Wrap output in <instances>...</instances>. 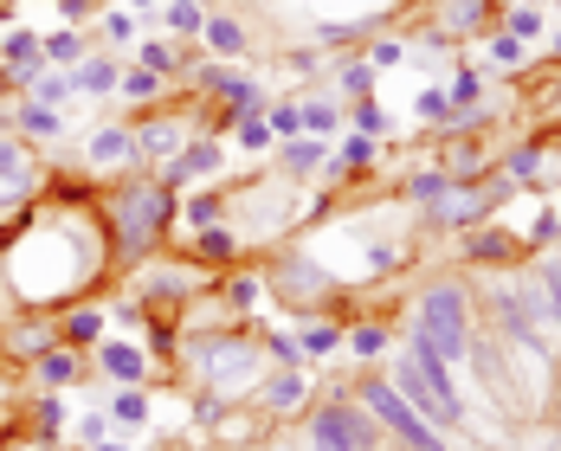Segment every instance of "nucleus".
<instances>
[{
	"mask_svg": "<svg viewBox=\"0 0 561 451\" xmlns=\"http://www.w3.org/2000/svg\"><path fill=\"white\" fill-rule=\"evenodd\" d=\"M84 53H91V39H84L78 26H58V33H46V65H58V71H71Z\"/></svg>",
	"mask_w": 561,
	"mask_h": 451,
	"instance_id": "4c0bfd02",
	"label": "nucleus"
},
{
	"mask_svg": "<svg viewBox=\"0 0 561 451\" xmlns=\"http://www.w3.org/2000/svg\"><path fill=\"white\" fill-rule=\"evenodd\" d=\"M26 97H39V104L65 111V104H78V78H71V71H58V65H46V71L33 78V91H26Z\"/></svg>",
	"mask_w": 561,
	"mask_h": 451,
	"instance_id": "c9c22d12",
	"label": "nucleus"
},
{
	"mask_svg": "<svg viewBox=\"0 0 561 451\" xmlns=\"http://www.w3.org/2000/svg\"><path fill=\"white\" fill-rule=\"evenodd\" d=\"M104 413H111L123 432H142V426L156 419V406H149V388H111V394H104Z\"/></svg>",
	"mask_w": 561,
	"mask_h": 451,
	"instance_id": "cd10ccee",
	"label": "nucleus"
},
{
	"mask_svg": "<svg viewBox=\"0 0 561 451\" xmlns=\"http://www.w3.org/2000/svg\"><path fill=\"white\" fill-rule=\"evenodd\" d=\"M104 39H111V46H136V39H142V13H129V7H104Z\"/></svg>",
	"mask_w": 561,
	"mask_h": 451,
	"instance_id": "37998d69",
	"label": "nucleus"
},
{
	"mask_svg": "<svg viewBox=\"0 0 561 451\" xmlns=\"http://www.w3.org/2000/svg\"><path fill=\"white\" fill-rule=\"evenodd\" d=\"M446 187H451V174L439 169V162H433V169H420V174H413V181H407V200H413V207L426 213L433 200H446Z\"/></svg>",
	"mask_w": 561,
	"mask_h": 451,
	"instance_id": "a19ab883",
	"label": "nucleus"
},
{
	"mask_svg": "<svg viewBox=\"0 0 561 451\" xmlns=\"http://www.w3.org/2000/svg\"><path fill=\"white\" fill-rule=\"evenodd\" d=\"M484 53H491V65H497V71H529V65H536V58H529V46H523L516 33H504V26L484 39Z\"/></svg>",
	"mask_w": 561,
	"mask_h": 451,
	"instance_id": "58836bf2",
	"label": "nucleus"
},
{
	"mask_svg": "<svg viewBox=\"0 0 561 451\" xmlns=\"http://www.w3.org/2000/svg\"><path fill=\"white\" fill-rule=\"evenodd\" d=\"M265 451H304V446H265Z\"/></svg>",
	"mask_w": 561,
	"mask_h": 451,
	"instance_id": "5fc2aeb1",
	"label": "nucleus"
},
{
	"mask_svg": "<svg viewBox=\"0 0 561 451\" xmlns=\"http://www.w3.org/2000/svg\"><path fill=\"white\" fill-rule=\"evenodd\" d=\"M348 129V104H342L336 91H304V136H342Z\"/></svg>",
	"mask_w": 561,
	"mask_h": 451,
	"instance_id": "393cba45",
	"label": "nucleus"
},
{
	"mask_svg": "<svg viewBox=\"0 0 561 451\" xmlns=\"http://www.w3.org/2000/svg\"><path fill=\"white\" fill-rule=\"evenodd\" d=\"M259 271H265V290H272L278 303H290L297 316H310V310H323V303L336 297V271H330L310 245H284V252H272Z\"/></svg>",
	"mask_w": 561,
	"mask_h": 451,
	"instance_id": "39448f33",
	"label": "nucleus"
},
{
	"mask_svg": "<svg viewBox=\"0 0 561 451\" xmlns=\"http://www.w3.org/2000/svg\"><path fill=\"white\" fill-rule=\"evenodd\" d=\"M497 181H504V187H542V181H549V149H542V136L510 142L504 162H497Z\"/></svg>",
	"mask_w": 561,
	"mask_h": 451,
	"instance_id": "6ab92c4d",
	"label": "nucleus"
},
{
	"mask_svg": "<svg viewBox=\"0 0 561 451\" xmlns=\"http://www.w3.org/2000/svg\"><path fill=\"white\" fill-rule=\"evenodd\" d=\"M136 65H142V71H162L174 84V78L187 71V53H181L174 39H136Z\"/></svg>",
	"mask_w": 561,
	"mask_h": 451,
	"instance_id": "7c9ffc66",
	"label": "nucleus"
},
{
	"mask_svg": "<svg viewBox=\"0 0 561 451\" xmlns=\"http://www.w3.org/2000/svg\"><path fill=\"white\" fill-rule=\"evenodd\" d=\"M201 136V104H181L169 116H136V149H142V169H169L174 155Z\"/></svg>",
	"mask_w": 561,
	"mask_h": 451,
	"instance_id": "6e6552de",
	"label": "nucleus"
},
{
	"mask_svg": "<svg viewBox=\"0 0 561 451\" xmlns=\"http://www.w3.org/2000/svg\"><path fill=\"white\" fill-rule=\"evenodd\" d=\"M116 97H123V104H136V111H142V104H162V97H169V78H162V71H142V65H123Z\"/></svg>",
	"mask_w": 561,
	"mask_h": 451,
	"instance_id": "c85d7f7f",
	"label": "nucleus"
},
{
	"mask_svg": "<svg viewBox=\"0 0 561 451\" xmlns=\"http://www.w3.org/2000/svg\"><path fill=\"white\" fill-rule=\"evenodd\" d=\"M13 136L20 142H65L71 136V116L53 111V104H39V97H20L13 104Z\"/></svg>",
	"mask_w": 561,
	"mask_h": 451,
	"instance_id": "a211bd4d",
	"label": "nucleus"
},
{
	"mask_svg": "<svg viewBox=\"0 0 561 451\" xmlns=\"http://www.w3.org/2000/svg\"><path fill=\"white\" fill-rule=\"evenodd\" d=\"M259 297H272V290H265V271H232V278H226V303H232V316H245Z\"/></svg>",
	"mask_w": 561,
	"mask_h": 451,
	"instance_id": "79ce46f5",
	"label": "nucleus"
},
{
	"mask_svg": "<svg viewBox=\"0 0 561 451\" xmlns=\"http://www.w3.org/2000/svg\"><path fill=\"white\" fill-rule=\"evenodd\" d=\"M265 123H272V136H278V142L304 136V97H278V104L265 111Z\"/></svg>",
	"mask_w": 561,
	"mask_h": 451,
	"instance_id": "c03bdc74",
	"label": "nucleus"
},
{
	"mask_svg": "<svg viewBox=\"0 0 561 451\" xmlns=\"http://www.w3.org/2000/svg\"><path fill=\"white\" fill-rule=\"evenodd\" d=\"M458 258H465V265H510V271H516V258H523V239H516V232L497 220V213H491L484 226H471V232L458 239Z\"/></svg>",
	"mask_w": 561,
	"mask_h": 451,
	"instance_id": "4468645a",
	"label": "nucleus"
},
{
	"mask_svg": "<svg viewBox=\"0 0 561 451\" xmlns=\"http://www.w3.org/2000/svg\"><path fill=\"white\" fill-rule=\"evenodd\" d=\"M91 368H98L111 388H149L156 355H149V348H136L129 336H104L98 348H91Z\"/></svg>",
	"mask_w": 561,
	"mask_h": 451,
	"instance_id": "f8f14e48",
	"label": "nucleus"
},
{
	"mask_svg": "<svg viewBox=\"0 0 561 451\" xmlns=\"http://www.w3.org/2000/svg\"><path fill=\"white\" fill-rule=\"evenodd\" d=\"M413 336L426 342L446 368H471V342H478V316H471V284L439 278L413 297Z\"/></svg>",
	"mask_w": 561,
	"mask_h": 451,
	"instance_id": "7ed1b4c3",
	"label": "nucleus"
},
{
	"mask_svg": "<svg viewBox=\"0 0 561 451\" xmlns=\"http://www.w3.org/2000/svg\"><path fill=\"white\" fill-rule=\"evenodd\" d=\"M239 252H245V239L232 232V220L207 226V232H194V265H214V271H220V265H232Z\"/></svg>",
	"mask_w": 561,
	"mask_h": 451,
	"instance_id": "a878e982",
	"label": "nucleus"
},
{
	"mask_svg": "<svg viewBox=\"0 0 561 451\" xmlns=\"http://www.w3.org/2000/svg\"><path fill=\"white\" fill-rule=\"evenodd\" d=\"M278 162L290 181H310V174H323L330 149H323V136H290V142H278Z\"/></svg>",
	"mask_w": 561,
	"mask_h": 451,
	"instance_id": "bb28decb",
	"label": "nucleus"
},
{
	"mask_svg": "<svg viewBox=\"0 0 561 451\" xmlns=\"http://www.w3.org/2000/svg\"><path fill=\"white\" fill-rule=\"evenodd\" d=\"M375 451H400V446H388V439H381V446H375Z\"/></svg>",
	"mask_w": 561,
	"mask_h": 451,
	"instance_id": "6e6d98bb",
	"label": "nucleus"
},
{
	"mask_svg": "<svg viewBox=\"0 0 561 451\" xmlns=\"http://www.w3.org/2000/svg\"><path fill=\"white\" fill-rule=\"evenodd\" d=\"M111 432H116V419L104 413V406H91V413H78V419H71V439H78L84 451L98 446V439H111Z\"/></svg>",
	"mask_w": 561,
	"mask_h": 451,
	"instance_id": "a18cd8bd",
	"label": "nucleus"
},
{
	"mask_svg": "<svg viewBox=\"0 0 561 451\" xmlns=\"http://www.w3.org/2000/svg\"><path fill=\"white\" fill-rule=\"evenodd\" d=\"M342 348H348L355 361H381V355L393 348V329L381 323V316H355V323L342 329Z\"/></svg>",
	"mask_w": 561,
	"mask_h": 451,
	"instance_id": "b1692460",
	"label": "nucleus"
},
{
	"mask_svg": "<svg viewBox=\"0 0 561 451\" xmlns=\"http://www.w3.org/2000/svg\"><path fill=\"white\" fill-rule=\"evenodd\" d=\"M174 187L162 181V174H123V181H111V187H98V220H104V232H111V258L123 265V271H136L162 239H169L174 226Z\"/></svg>",
	"mask_w": 561,
	"mask_h": 451,
	"instance_id": "f03ea898",
	"label": "nucleus"
},
{
	"mask_svg": "<svg viewBox=\"0 0 561 451\" xmlns=\"http://www.w3.org/2000/svg\"><path fill=\"white\" fill-rule=\"evenodd\" d=\"M232 142H239V149H252V155H278V136H272L265 111H245V116H239V123H232Z\"/></svg>",
	"mask_w": 561,
	"mask_h": 451,
	"instance_id": "e433bc0d",
	"label": "nucleus"
},
{
	"mask_svg": "<svg viewBox=\"0 0 561 451\" xmlns=\"http://www.w3.org/2000/svg\"><path fill=\"white\" fill-rule=\"evenodd\" d=\"M26 374H33L46 394H65V388H78V381H91V355H84V348H71V342H53Z\"/></svg>",
	"mask_w": 561,
	"mask_h": 451,
	"instance_id": "2eb2a0df",
	"label": "nucleus"
},
{
	"mask_svg": "<svg viewBox=\"0 0 561 451\" xmlns=\"http://www.w3.org/2000/svg\"><path fill=\"white\" fill-rule=\"evenodd\" d=\"M536 278H542V290H549V316H556V342H561V265H542Z\"/></svg>",
	"mask_w": 561,
	"mask_h": 451,
	"instance_id": "8fccbe9b",
	"label": "nucleus"
},
{
	"mask_svg": "<svg viewBox=\"0 0 561 451\" xmlns=\"http://www.w3.org/2000/svg\"><path fill=\"white\" fill-rule=\"evenodd\" d=\"M446 97H451V111H478V104H484V71H478V65H458L451 84H446Z\"/></svg>",
	"mask_w": 561,
	"mask_h": 451,
	"instance_id": "ea45409f",
	"label": "nucleus"
},
{
	"mask_svg": "<svg viewBox=\"0 0 561 451\" xmlns=\"http://www.w3.org/2000/svg\"><path fill=\"white\" fill-rule=\"evenodd\" d=\"M220 174H226V149H220V136H194V142H187V149L174 155L169 169H162V181H169L174 194H181V187H201V181H207V187H220Z\"/></svg>",
	"mask_w": 561,
	"mask_h": 451,
	"instance_id": "ddd939ff",
	"label": "nucleus"
},
{
	"mask_svg": "<svg viewBox=\"0 0 561 451\" xmlns=\"http://www.w3.org/2000/svg\"><path fill=\"white\" fill-rule=\"evenodd\" d=\"M174 220L187 226V232H207V226H220V220H226V194H220V187H207V194L181 200V207H174Z\"/></svg>",
	"mask_w": 561,
	"mask_h": 451,
	"instance_id": "2f4dec72",
	"label": "nucleus"
},
{
	"mask_svg": "<svg viewBox=\"0 0 561 451\" xmlns=\"http://www.w3.org/2000/svg\"><path fill=\"white\" fill-rule=\"evenodd\" d=\"M46 194V174H39V155L33 142H20L13 129H0V213H20Z\"/></svg>",
	"mask_w": 561,
	"mask_h": 451,
	"instance_id": "1a4fd4ad",
	"label": "nucleus"
},
{
	"mask_svg": "<svg viewBox=\"0 0 561 451\" xmlns=\"http://www.w3.org/2000/svg\"><path fill=\"white\" fill-rule=\"evenodd\" d=\"M342 329H348V323H336L330 310H310V316H297L290 336H297V348H304V361H323V355L342 348Z\"/></svg>",
	"mask_w": 561,
	"mask_h": 451,
	"instance_id": "4be33fe9",
	"label": "nucleus"
},
{
	"mask_svg": "<svg viewBox=\"0 0 561 451\" xmlns=\"http://www.w3.org/2000/svg\"><path fill=\"white\" fill-rule=\"evenodd\" d=\"M53 342H58V316H53V310H26V316L0 336V355H13V361H26V368H33Z\"/></svg>",
	"mask_w": 561,
	"mask_h": 451,
	"instance_id": "dca6fc26",
	"label": "nucleus"
},
{
	"mask_svg": "<svg viewBox=\"0 0 561 451\" xmlns=\"http://www.w3.org/2000/svg\"><path fill=\"white\" fill-rule=\"evenodd\" d=\"M375 84H381V71L355 53V58H342L336 65V84H330V91H336L342 104H355V97H375Z\"/></svg>",
	"mask_w": 561,
	"mask_h": 451,
	"instance_id": "c756f323",
	"label": "nucleus"
},
{
	"mask_svg": "<svg viewBox=\"0 0 561 451\" xmlns=\"http://www.w3.org/2000/svg\"><path fill=\"white\" fill-rule=\"evenodd\" d=\"M65 432H71V413H65V400L39 388V406H33V439H39V446H58Z\"/></svg>",
	"mask_w": 561,
	"mask_h": 451,
	"instance_id": "473e14b6",
	"label": "nucleus"
},
{
	"mask_svg": "<svg viewBox=\"0 0 561 451\" xmlns=\"http://www.w3.org/2000/svg\"><path fill=\"white\" fill-rule=\"evenodd\" d=\"M111 232L98 220V194L71 200V194H39L33 207H20L13 226L0 232V271L20 310H71L84 303L98 278H111Z\"/></svg>",
	"mask_w": 561,
	"mask_h": 451,
	"instance_id": "f257e3e1",
	"label": "nucleus"
},
{
	"mask_svg": "<svg viewBox=\"0 0 561 451\" xmlns=\"http://www.w3.org/2000/svg\"><path fill=\"white\" fill-rule=\"evenodd\" d=\"M78 162L98 181H123V174H142V149H136V123H91L84 142H78Z\"/></svg>",
	"mask_w": 561,
	"mask_h": 451,
	"instance_id": "0eeeda50",
	"label": "nucleus"
},
{
	"mask_svg": "<svg viewBox=\"0 0 561 451\" xmlns=\"http://www.w3.org/2000/svg\"><path fill=\"white\" fill-rule=\"evenodd\" d=\"M156 20H162V33H169V39H201V26H207V7H201V0H169Z\"/></svg>",
	"mask_w": 561,
	"mask_h": 451,
	"instance_id": "72a5a7b5",
	"label": "nucleus"
},
{
	"mask_svg": "<svg viewBox=\"0 0 561 451\" xmlns=\"http://www.w3.org/2000/svg\"><path fill=\"white\" fill-rule=\"evenodd\" d=\"M348 129H362V136H388V111H381V97H355V104H348Z\"/></svg>",
	"mask_w": 561,
	"mask_h": 451,
	"instance_id": "49530a36",
	"label": "nucleus"
},
{
	"mask_svg": "<svg viewBox=\"0 0 561 451\" xmlns=\"http://www.w3.org/2000/svg\"><path fill=\"white\" fill-rule=\"evenodd\" d=\"M504 33H516L523 46H536V39L549 33V7H536V0H510V13H504Z\"/></svg>",
	"mask_w": 561,
	"mask_h": 451,
	"instance_id": "f704fd0d",
	"label": "nucleus"
},
{
	"mask_svg": "<svg viewBox=\"0 0 561 451\" xmlns=\"http://www.w3.org/2000/svg\"><path fill=\"white\" fill-rule=\"evenodd\" d=\"M290 71H297L304 84H310V78H323V53H317V46H297V53H290Z\"/></svg>",
	"mask_w": 561,
	"mask_h": 451,
	"instance_id": "3c124183",
	"label": "nucleus"
},
{
	"mask_svg": "<svg viewBox=\"0 0 561 451\" xmlns=\"http://www.w3.org/2000/svg\"><path fill=\"white\" fill-rule=\"evenodd\" d=\"M71 78H78V97H116V84H123V65L111 53H84L71 65Z\"/></svg>",
	"mask_w": 561,
	"mask_h": 451,
	"instance_id": "5701e85b",
	"label": "nucleus"
},
{
	"mask_svg": "<svg viewBox=\"0 0 561 451\" xmlns=\"http://www.w3.org/2000/svg\"><path fill=\"white\" fill-rule=\"evenodd\" d=\"M375 446H381V426L368 419V406L355 394H330L310 406L304 451H375Z\"/></svg>",
	"mask_w": 561,
	"mask_h": 451,
	"instance_id": "423d86ee",
	"label": "nucleus"
},
{
	"mask_svg": "<svg viewBox=\"0 0 561 451\" xmlns=\"http://www.w3.org/2000/svg\"><path fill=\"white\" fill-rule=\"evenodd\" d=\"M413 116L446 129V123H451V97H446V91H420V97H413Z\"/></svg>",
	"mask_w": 561,
	"mask_h": 451,
	"instance_id": "de8ad7c7",
	"label": "nucleus"
},
{
	"mask_svg": "<svg viewBox=\"0 0 561 451\" xmlns=\"http://www.w3.org/2000/svg\"><path fill=\"white\" fill-rule=\"evenodd\" d=\"M201 46L220 58V65H232V58L252 53V33H245V20H239V13H207V26H201Z\"/></svg>",
	"mask_w": 561,
	"mask_h": 451,
	"instance_id": "412c9836",
	"label": "nucleus"
},
{
	"mask_svg": "<svg viewBox=\"0 0 561 451\" xmlns=\"http://www.w3.org/2000/svg\"><path fill=\"white\" fill-rule=\"evenodd\" d=\"M46 451H58V446H46Z\"/></svg>",
	"mask_w": 561,
	"mask_h": 451,
	"instance_id": "4d7b16f0",
	"label": "nucleus"
},
{
	"mask_svg": "<svg viewBox=\"0 0 561 451\" xmlns=\"http://www.w3.org/2000/svg\"><path fill=\"white\" fill-rule=\"evenodd\" d=\"M491 7L497 0H439L433 20H439L446 39H478V33H491Z\"/></svg>",
	"mask_w": 561,
	"mask_h": 451,
	"instance_id": "aec40b11",
	"label": "nucleus"
},
{
	"mask_svg": "<svg viewBox=\"0 0 561 451\" xmlns=\"http://www.w3.org/2000/svg\"><path fill=\"white\" fill-rule=\"evenodd\" d=\"M388 381L400 388V400H407V406H413L420 419H433V426H439L446 439H451V432H465V400H446L439 388H433V381H426V374H420V368H413V361H407V355L393 361Z\"/></svg>",
	"mask_w": 561,
	"mask_h": 451,
	"instance_id": "9d476101",
	"label": "nucleus"
},
{
	"mask_svg": "<svg viewBox=\"0 0 561 451\" xmlns=\"http://www.w3.org/2000/svg\"><path fill=\"white\" fill-rule=\"evenodd\" d=\"M111 336V310L98 303V297H84V303H71V310H58V342H71V348H98V342Z\"/></svg>",
	"mask_w": 561,
	"mask_h": 451,
	"instance_id": "f3484780",
	"label": "nucleus"
},
{
	"mask_svg": "<svg viewBox=\"0 0 561 451\" xmlns=\"http://www.w3.org/2000/svg\"><path fill=\"white\" fill-rule=\"evenodd\" d=\"M123 7H129V13H142V20H149V13H162V7H169V0H123Z\"/></svg>",
	"mask_w": 561,
	"mask_h": 451,
	"instance_id": "603ef678",
	"label": "nucleus"
},
{
	"mask_svg": "<svg viewBox=\"0 0 561 451\" xmlns=\"http://www.w3.org/2000/svg\"><path fill=\"white\" fill-rule=\"evenodd\" d=\"M91 451H142V446H129V439H116V432H111V439H98Z\"/></svg>",
	"mask_w": 561,
	"mask_h": 451,
	"instance_id": "864d4df0",
	"label": "nucleus"
},
{
	"mask_svg": "<svg viewBox=\"0 0 561 451\" xmlns=\"http://www.w3.org/2000/svg\"><path fill=\"white\" fill-rule=\"evenodd\" d=\"M162 451H169V446H162Z\"/></svg>",
	"mask_w": 561,
	"mask_h": 451,
	"instance_id": "13d9d810",
	"label": "nucleus"
},
{
	"mask_svg": "<svg viewBox=\"0 0 561 451\" xmlns=\"http://www.w3.org/2000/svg\"><path fill=\"white\" fill-rule=\"evenodd\" d=\"M310 394H317L310 368H265V381H259L252 406H259L265 419H290V413H310Z\"/></svg>",
	"mask_w": 561,
	"mask_h": 451,
	"instance_id": "9b49d317",
	"label": "nucleus"
},
{
	"mask_svg": "<svg viewBox=\"0 0 561 451\" xmlns=\"http://www.w3.org/2000/svg\"><path fill=\"white\" fill-rule=\"evenodd\" d=\"M362 58H368L375 71H393V65L407 58V39H393V33H388V39H375V53H362Z\"/></svg>",
	"mask_w": 561,
	"mask_h": 451,
	"instance_id": "09e8293b",
	"label": "nucleus"
},
{
	"mask_svg": "<svg viewBox=\"0 0 561 451\" xmlns=\"http://www.w3.org/2000/svg\"><path fill=\"white\" fill-rule=\"evenodd\" d=\"M348 394L368 406V419L381 426V439H388V446H400V451H451V439L433 426V419H420V413L400 400V388H393L388 374H362Z\"/></svg>",
	"mask_w": 561,
	"mask_h": 451,
	"instance_id": "20e7f679",
	"label": "nucleus"
}]
</instances>
